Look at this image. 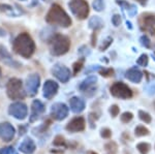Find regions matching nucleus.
<instances>
[{"label":"nucleus","instance_id":"nucleus-40","mask_svg":"<svg viewBox=\"0 0 155 154\" xmlns=\"http://www.w3.org/2000/svg\"><path fill=\"white\" fill-rule=\"evenodd\" d=\"M127 27H129V29H131L132 28V27H131V23H130V22H127Z\"/></svg>","mask_w":155,"mask_h":154},{"label":"nucleus","instance_id":"nucleus-22","mask_svg":"<svg viewBox=\"0 0 155 154\" xmlns=\"http://www.w3.org/2000/svg\"><path fill=\"white\" fill-rule=\"evenodd\" d=\"M134 133L137 136H148L149 135V130L148 128H146L145 126H137L136 129H134Z\"/></svg>","mask_w":155,"mask_h":154},{"label":"nucleus","instance_id":"nucleus-13","mask_svg":"<svg viewBox=\"0 0 155 154\" xmlns=\"http://www.w3.org/2000/svg\"><path fill=\"white\" fill-rule=\"evenodd\" d=\"M45 112V106L41 100H34L31 106V115H30V122H34L41 117V115Z\"/></svg>","mask_w":155,"mask_h":154},{"label":"nucleus","instance_id":"nucleus-7","mask_svg":"<svg viewBox=\"0 0 155 154\" xmlns=\"http://www.w3.org/2000/svg\"><path fill=\"white\" fill-rule=\"evenodd\" d=\"M8 113L9 115H12V117L18 119V120H24L27 117L28 109H27V106L23 103H14L9 106Z\"/></svg>","mask_w":155,"mask_h":154},{"label":"nucleus","instance_id":"nucleus-4","mask_svg":"<svg viewBox=\"0 0 155 154\" xmlns=\"http://www.w3.org/2000/svg\"><path fill=\"white\" fill-rule=\"evenodd\" d=\"M68 6L79 20H85L89 15V4L86 0H71Z\"/></svg>","mask_w":155,"mask_h":154},{"label":"nucleus","instance_id":"nucleus-10","mask_svg":"<svg viewBox=\"0 0 155 154\" xmlns=\"http://www.w3.org/2000/svg\"><path fill=\"white\" fill-rule=\"evenodd\" d=\"M39 83H41V78H39L38 74H31L30 77H28L26 83V88L30 96H33L37 93Z\"/></svg>","mask_w":155,"mask_h":154},{"label":"nucleus","instance_id":"nucleus-38","mask_svg":"<svg viewBox=\"0 0 155 154\" xmlns=\"http://www.w3.org/2000/svg\"><path fill=\"white\" fill-rule=\"evenodd\" d=\"M147 92H148V94H150V95L155 94V83L151 84V85H149L147 87Z\"/></svg>","mask_w":155,"mask_h":154},{"label":"nucleus","instance_id":"nucleus-23","mask_svg":"<svg viewBox=\"0 0 155 154\" xmlns=\"http://www.w3.org/2000/svg\"><path fill=\"white\" fill-rule=\"evenodd\" d=\"M148 62H149V58L147 54H142L141 56L139 57V59L137 60V64L140 66H143V67H146L148 65Z\"/></svg>","mask_w":155,"mask_h":154},{"label":"nucleus","instance_id":"nucleus-11","mask_svg":"<svg viewBox=\"0 0 155 154\" xmlns=\"http://www.w3.org/2000/svg\"><path fill=\"white\" fill-rule=\"evenodd\" d=\"M53 74L62 83H66L71 78V70L64 65H59V64L55 65L53 68Z\"/></svg>","mask_w":155,"mask_h":154},{"label":"nucleus","instance_id":"nucleus-34","mask_svg":"<svg viewBox=\"0 0 155 154\" xmlns=\"http://www.w3.org/2000/svg\"><path fill=\"white\" fill-rule=\"evenodd\" d=\"M101 136L104 139H110L112 136V131L109 129V128H102L101 131Z\"/></svg>","mask_w":155,"mask_h":154},{"label":"nucleus","instance_id":"nucleus-8","mask_svg":"<svg viewBox=\"0 0 155 154\" xmlns=\"http://www.w3.org/2000/svg\"><path fill=\"white\" fill-rule=\"evenodd\" d=\"M16 135V129L15 127L8 122H2L0 123V139L3 142H11Z\"/></svg>","mask_w":155,"mask_h":154},{"label":"nucleus","instance_id":"nucleus-21","mask_svg":"<svg viewBox=\"0 0 155 154\" xmlns=\"http://www.w3.org/2000/svg\"><path fill=\"white\" fill-rule=\"evenodd\" d=\"M89 27L91 29H93L94 31H96L104 27V22H102V20L99 17H92L89 21Z\"/></svg>","mask_w":155,"mask_h":154},{"label":"nucleus","instance_id":"nucleus-19","mask_svg":"<svg viewBox=\"0 0 155 154\" xmlns=\"http://www.w3.org/2000/svg\"><path fill=\"white\" fill-rule=\"evenodd\" d=\"M69 106H71V110L74 113H81L85 109V101L82 98L74 96L69 99Z\"/></svg>","mask_w":155,"mask_h":154},{"label":"nucleus","instance_id":"nucleus-41","mask_svg":"<svg viewBox=\"0 0 155 154\" xmlns=\"http://www.w3.org/2000/svg\"><path fill=\"white\" fill-rule=\"evenodd\" d=\"M89 154H97V153H95V152H89Z\"/></svg>","mask_w":155,"mask_h":154},{"label":"nucleus","instance_id":"nucleus-26","mask_svg":"<svg viewBox=\"0 0 155 154\" xmlns=\"http://www.w3.org/2000/svg\"><path fill=\"white\" fill-rule=\"evenodd\" d=\"M139 116H140V119H141L142 121H144L145 123H150L152 121L151 116H150V114H148L147 112L139 111Z\"/></svg>","mask_w":155,"mask_h":154},{"label":"nucleus","instance_id":"nucleus-3","mask_svg":"<svg viewBox=\"0 0 155 154\" xmlns=\"http://www.w3.org/2000/svg\"><path fill=\"white\" fill-rule=\"evenodd\" d=\"M71 48V41L65 35L62 34H55V35L50 39V49L51 53L55 56L64 55L68 52Z\"/></svg>","mask_w":155,"mask_h":154},{"label":"nucleus","instance_id":"nucleus-14","mask_svg":"<svg viewBox=\"0 0 155 154\" xmlns=\"http://www.w3.org/2000/svg\"><path fill=\"white\" fill-rule=\"evenodd\" d=\"M58 91V84L56 82L48 80L44 85V96L47 99H52L57 94Z\"/></svg>","mask_w":155,"mask_h":154},{"label":"nucleus","instance_id":"nucleus-1","mask_svg":"<svg viewBox=\"0 0 155 154\" xmlns=\"http://www.w3.org/2000/svg\"><path fill=\"white\" fill-rule=\"evenodd\" d=\"M46 21L49 24L58 25V26L62 27H69L71 25V20L68 17V15L58 4L52 5L46 17Z\"/></svg>","mask_w":155,"mask_h":154},{"label":"nucleus","instance_id":"nucleus-15","mask_svg":"<svg viewBox=\"0 0 155 154\" xmlns=\"http://www.w3.org/2000/svg\"><path fill=\"white\" fill-rule=\"evenodd\" d=\"M96 82H97V78L95 76L88 77V78L85 79V80L80 84V86H79L80 90L86 94H87V92H89V91H93Z\"/></svg>","mask_w":155,"mask_h":154},{"label":"nucleus","instance_id":"nucleus-18","mask_svg":"<svg viewBox=\"0 0 155 154\" xmlns=\"http://www.w3.org/2000/svg\"><path fill=\"white\" fill-rule=\"evenodd\" d=\"M126 79L132 83H140L143 79V73L137 67H132L126 71Z\"/></svg>","mask_w":155,"mask_h":154},{"label":"nucleus","instance_id":"nucleus-17","mask_svg":"<svg viewBox=\"0 0 155 154\" xmlns=\"http://www.w3.org/2000/svg\"><path fill=\"white\" fill-rule=\"evenodd\" d=\"M35 149H36L35 144H34L33 140L30 138L25 139L19 147V150L24 154H32L35 151Z\"/></svg>","mask_w":155,"mask_h":154},{"label":"nucleus","instance_id":"nucleus-39","mask_svg":"<svg viewBox=\"0 0 155 154\" xmlns=\"http://www.w3.org/2000/svg\"><path fill=\"white\" fill-rule=\"evenodd\" d=\"M137 2H139L140 4H142V5H146L147 3V0H137Z\"/></svg>","mask_w":155,"mask_h":154},{"label":"nucleus","instance_id":"nucleus-20","mask_svg":"<svg viewBox=\"0 0 155 154\" xmlns=\"http://www.w3.org/2000/svg\"><path fill=\"white\" fill-rule=\"evenodd\" d=\"M116 2H117V4H119V5L122 7V8L125 9L130 17H134L137 15V8L136 5L128 3V2L125 1V0H116Z\"/></svg>","mask_w":155,"mask_h":154},{"label":"nucleus","instance_id":"nucleus-28","mask_svg":"<svg viewBox=\"0 0 155 154\" xmlns=\"http://www.w3.org/2000/svg\"><path fill=\"white\" fill-rule=\"evenodd\" d=\"M83 64H84V59H80V60H78L77 62H74V65H72L74 74H77L80 70H81L82 67H83Z\"/></svg>","mask_w":155,"mask_h":154},{"label":"nucleus","instance_id":"nucleus-33","mask_svg":"<svg viewBox=\"0 0 155 154\" xmlns=\"http://www.w3.org/2000/svg\"><path fill=\"white\" fill-rule=\"evenodd\" d=\"M122 20H121V16L118 14L114 15L113 17H112V23H113V25L115 27H118L120 26V24H121Z\"/></svg>","mask_w":155,"mask_h":154},{"label":"nucleus","instance_id":"nucleus-30","mask_svg":"<svg viewBox=\"0 0 155 154\" xmlns=\"http://www.w3.org/2000/svg\"><path fill=\"white\" fill-rule=\"evenodd\" d=\"M132 118H134V115H132V113H130V112H125V113H123L121 115V121L123 123L130 122Z\"/></svg>","mask_w":155,"mask_h":154},{"label":"nucleus","instance_id":"nucleus-16","mask_svg":"<svg viewBox=\"0 0 155 154\" xmlns=\"http://www.w3.org/2000/svg\"><path fill=\"white\" fill-rule=\"evenodd\" d=\"M143 29L150 35L155 36V16H146L143 19Z\"/></svg>","mask_w":155,"mask_h":154},{"label":"nucleus","instance_id":"nucleus-27","mask_svg":"<svg viewBox=\"0 0 155 154\" xmlns=\"http://www.w3.org/2000/svg\"><path fill=\"white\" fill-rule=\"evenodd\" d=\"M140 43L143 47L147 49H150L151 48V41L149 39V37L147 35H142L141 38H140Z\"/></svg>","mask_w":155,"mask_h":154},{"label":"nucleus","instance_id":"nucleus-37","mask_svg":"<svg viewBox=\"0 0 155 154\" xmlns=\"http://www.w3.org/2000/svg\"><path fill=\"white\" fill-rule=\"evenodd\" d=\"M106 149L107 151H110V152H115L117 149V145L114 142H110L109 144L106 145Z\"/></svg>","mask_w":155,"mask_h":154},{"label":"nucleus","instance_id":"nucleus-42","mask_svg":"<svg viewBox=\"0 0 155 154\" xmlns=\"http://www.w3.org/2000/svg\"><path fill=\"white\" fill-rule=\"evenodd\" d=\"M153 59H154V60H155V57H153Z\"/></svg>","mask_w":155,"mask_h":154},{"label":"nucleus","instance_id":"nucleus-2","mask_svg":"<svg viewBox=\"0 0 155 154\" xmlns=\"http://www.w3.org/2000/svg\"><path fill=\"white\" fill-rule=\"evenodd\" d=\"M14 49L19 55L23 56L25 58H29L34 53L35 44H34V41H32L29 34L22 33L15 41Z\"/></svg>","mask_w":155,"mask_h":154},{"label":"nucleus","instance_id":"nucleus-12","mask_svg":"<svg viewBox=\"0 0 155 154\" xmlns=\"http://www.w3.org/2000/svg\"><path fill=\"white\" fill-rule=\"evenodd\" d=\"M86 126V122L83 117H76L71 121H69L68 124L66 125V130L71 131V133H79V131H83Z\"/></svg>","mask_w":155,"mask_h":154},{"label":"nucleus","instance_id":"nucleus-24","mask_svg":"<svg viewBox=\"0 0 155 154\" xmlns=\"http://www.w3.org/2000/svg\"><path fill=\"white\" fill-rule=\"evenodd\" d=\"M150 145L148 143H140L137 145V149L141 154H147L150 150Z\"/></svg>","mask_w":155,"mask_h":154},{"label":"nucleus","instance_id":"nucleus-6","mask_svg":"<svg viewBox=\"0 0 155 154\" xmlns=\"http://www.w3.org/2000/svg\"><path fill=\"white\" fill-rule=\"evenodd\" d=\"M110 92L114 97L121 99H128L132 97V91L126 84L123 82H117L114 83L110 88Z\"/></svg>","mask_w":155,"mask_h":154},{"label":"nucleus","instance_id":"nucleus-31","mask_svg":"<svg viewBox=\"0 0 155 154\" xmlns=\"http://www.w3.org/2000/svg\"><path fill=\"white\" fill-rule=\"evenodd\" d=\"M114 69L113 68H104L99 70V74H101L104 78H109V77L114 76Z\"/></svg>","mask_w":155,"mask_h":154},{"label":"nucleus","instance_id":"nucleus-35","mask_svg":"<svg viewBox=\"0 0 155 154\" xmlns=\"http://www.w3.org/2000/svg\"><path fill=\"white\" fill-rule=\"evenodd\" d=\"M119 112H120V110H119V108L117 105H114L110 108V113H111L112 117H116V116H118Z\"/></svg>","mask_w":155,"mask_h":154},{"label":"nucleus","instance_id":"nucleus-32","mask_svg":"<svg viewBox=\"0 0 155 154\" xmlns=\"http://www.w3.org/2000/svg\"><path fill=\"white\" fill-rule=\"evenodd\" d=\"M112 41H113V38H112V37H107V38H106L104 41H102L101 46L99 47V50H101V51H106V50L110 47V44H112Z\"/></svg>","mask_w":155,"mask_h":154},{"label":"nucleus","instance_id":"nucleus-5","mask_svg":"<svg viewBox=\"0 0 155 154\" xmlns=\"http://www.w3.org/2000/svg\"><path fill=\"white\" fill-rule=\"evenodd\" d=\"M6 93L12 99H23L25 93L22 89V81L19 79H11L6 85Z\"/></svg>","mask_w":155,"mask_h":154},{"label":"nucleus","instance_id":"nucleus-25","mask_svg":"<svg viewBox=\"0 0 155 154\" xmlns=\"http://www.w3.org/2000/svg\"><path fill=\"white\" fill-rule=\"evenodd\" d=\"M93 8L96 11H102L104 9V0H93Z\"/></svg>","mask_w":155,"mask_h":154},{"label":"nucleus","instance_id":"nucleus-29","mask_svg":"<svg viewBox=\"0 0 155 154\" xmlns=\"http://www.w3.org/2000/svg\"><path fill=\"white\" fill-rule=\"evenodd\" d=\"M54 146H58V147H62V146H65V140L62 136H57L53 141Z\"/></svg>","mask_w":155,"mask_h":154},{"label":"nucleus","instance_id":"nucleus-36","mask_svg":"<svg viewBox=\"0 0 155 154\" xmlns=\"http://www.w3.org/2000/svg\"><path fill=\"white\" fill-rule=\"evenodd\" d=\"M12 153H14V148L12 146L0 149V154H12Z\"/></svg>","mask_w":155,"mask_h":154},{"label":"nucleus","instance_id":"nucleus-9","mask_svg":"<svg viewBox=\"0 0 155 154\" xmlns=\"http://www.w3.org/2000/svg\"><path fill=\"white\" fill-rule=\"evenodd\" d=\"M68 115V108L65 103H57L55 105L52 106L51 109V116L55 120L61 121L63 119H65Z\"/></svg>","mask_w":155,"mask_h":154}]
</instances>
